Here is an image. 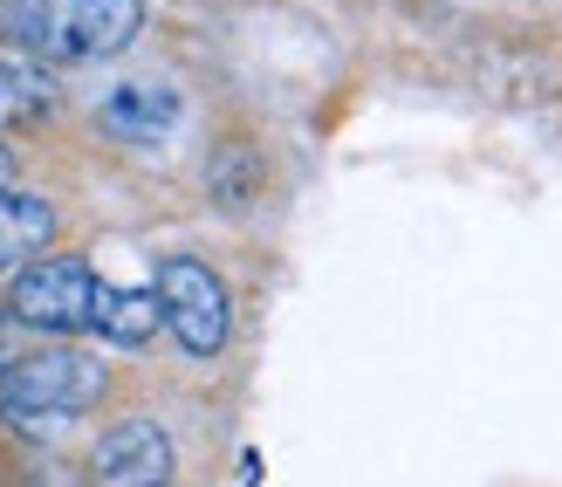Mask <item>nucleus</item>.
<instances>
[{
    "instance_id": "1",
    "label": "nucleus",
    "mask_w": 562,
    "mask_h": 487,
    "mask_svg": "<svg viewBox=\"0 0 562 487\" xmlns=\"http://www.w3.org/2000/svg\"><path fill=\"white\" fill-rule=\"evenodd\" d=\"M110 391V364L76 343H42L0 364V412L8 419H76Z\"/></svg>"
},
{
    "instance_id": "8",
    "label": "nucleus",
    "mask_w": 562,
    "mask_h": 487,
    "mask_svg": "<svg viewBox=\"0 0 562 487\" xmlns=\"http://www.w3.org/2000/svg\"><path fill=\"white\" fill-rule=\"evenodd\" d=\"M90 330L103 343H117V351H145V343L165 330V309H158V289H97V317Z\"/></svg>"
},
{
    "instance_id": "3",
    "label": "nucleus",
    "mask_w": 562,
    "mask_h": 487,
    "mask_svg": "<svg viewBox=\"0 0 562 487\" xmlns=\"http://www.w3.org/2000/svg\"><path fill=\"white\" fill-rule=\"evenodd\" d=\"M158 309H165V330L186 357H220L234 336V302H227V281H220L206 262L192 254H165L158 262Z\"/></svg>"
},
{
    "instance_id": "10",
    "label": "nucleus",
    "mask_w": 562,
    "mask_h": 487,
    "mask_svg": "<svg viewBox=\"0 0 562 487\" xmlns=\"http://www.w3.org/2000/svg\"><path fill=\"white\" fill-rule=\"evenodd\" d=\"M206 179H213V192L227 199V207H247V199H255V186H261V158L234 137V145H220V158H213Z\"/></svg>"
},
{
    "instance_id": "12",
    "label": "nucleus",
    "mask_w": 562,
    "mask_h": 487,
    "mask_svg": "<svg viewBox=\"0 0 562 487\" xmlns=\"http://www.w3.org/2000/svg\"><path fill=\"white\" fill-rule=\"evenodd\" d=\"M14 171H21V165H14V152L0 145V192H14Z\"/></svg>"
},
{
    "instance_id": "5",
    "label": "nucleus",
    "mask_w": 562,
    "mask_h": 487,
    "mask_svg": "<svg viewBox=\"0 0 562 487\" xmlns=\"http://www.w3.org/2000/svg\"><path fill=\"white\" fill-rule=\"evenodd\" d=\"M179 453L158 419H117L90 446V487H172Z\"/></svg>"
},
{
    "instance_id": "11",
    "label": "nucleus",
    "mask_w": 562,
    "mask_h": 487,
    "mask_svg": "<svg viewBox=\"0 0 562 487\" xmlns=\"http://www.w3.org/2000/svg\"><path fill=\"white\" fill-rule=\"evenodd\" d=\"M14 330H21L14 317H0V364H8V357H21V343H14Z\"/></svg>"
},
{
    "instance_id": "2",
    "label": "nucleus",
    "mask_w": 562,
    "mask_h": 487,
    "mask_svg": "<svg viewBox=\"0 0 562 487\" xmlns=\"http://www.w3.org/2000/svg\"><path fill=\"white\" fill-rule=\"evenodd\" d=\"M97 268L82 254H42L27 262L8 289V317L21 330H42V336H82L97 317Z\"/></svg>"
},
{
    "instance_id": "7",
    "label": "nucleus",
    "mask_w": 562,
    "mask_h": 487,
    "mask_svg": "<svg viewBox=\"0 0 562 487\" xmlns=\"http://www.w3.org/2000/svg\"><path fill=\"white\" fill-rule=\"evenodd\" d=\"M55 247V207L42 192H0V275H21Z\"/></svg>"
},
{
    "instance_id": "6",
    "label": "nucleus",
    "mask_w": 562,
    "mask_h": 487,
    "mask_svg": "<svg viewBox=\"0 0 562 487\" xmlns=\"http://www.w3.org/2000/svg\"><path fill=\"white\" fill-rule=\"evenodd\" d=\"M179 118H186V97L172 82H158V76L117 82V90L103 97V110H97V124L117 137V145H165V137L179 131Z\"/></svg>"
},
{
    "instance_id": "4",
    "label": "nucleus",
    "mask_w": 562,
    "mask_h": 487,
    "mask_svg": "<svg viewBox=\"0 0 562 487\" xmlns=\"http://www.w3.org/2000/svg\"><path fill=\"white\" fill-rule=\"evenodd\" d=\"M145 35V0H42V63H110Z\"/></svg>"
},
{
    "instance_id": "9",
    "label": "nucleus",
    "mask_w": 562,
    "mask_h": 487,
    "mask_svg": "<svg viewBox=\"0 0 562 487\" xmlns=\"http://www.w3.org/2000/svg\"><path fill=\"white\" fill-rule=\"evenodd\" d=\"M55 110V82L27 55H0V131H27Z\"/></svg>"
}]
</instances>
